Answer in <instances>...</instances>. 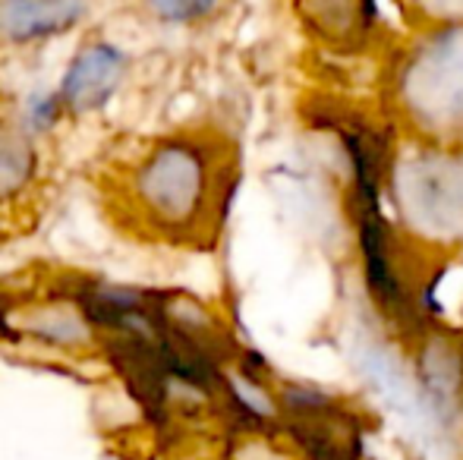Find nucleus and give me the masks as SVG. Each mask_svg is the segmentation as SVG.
<instances>
[{
	"mask_svg": "<svg viewBox=\"0 0 463 460\" xmlns=\"http://www.w3.org/2000/svg\"><path fill=\"white\" fill-rule=\"evenodd\" d=\"M35 146L32 136L16 123L0 120V202L16 196L35 174Z\"/></svg>",
	"mask_w": 463,
	"mask_h": 460,
	"instance_id": "obj_4",
	"label": "nucleus"
},
{
	"mask_svg": "<svg viewBox=\"0 0 463 460\" xmlns=\"http://www.w3.org/2000/svg\"><path fill=\"white\" fill-rule=\"evenodd\" d=\"M129 73V57L110 38H86L70 57L67 70H63L61 82H57V95H61L67 114L86 117L95 114L120 92L123 80Z\"/></svg>",
	"mask_w": 463,
	"mask_h": 460,
	"instance_id": "obj_2",
	"label": "nucleus"
},
{
	"mask_svg": "<svg viewBox=\"0 0 463 460\" xmlns=\"http://www.w3.org/2000/svg\"><path fill=\"white\" fill-rule=\"evenodd\" d=\"M92 13V0H0V44L35 48L76 32Z\"/></svg>",
	"mask_w": 463,
	"mask_h": 460,
	"instance_id": "obj_3",
	"label": "nucleus"
},
{
	"mask_svg": "<svg viewBox=\"0 0 463 460\" xmlns=\"http://www.w3.org/2000/svg\"><path fill=\"white\" fill-rule=\"evenodd\" d=\"M139 6L161 25H199L218 13L221 0H139Z\"/></svg>",
	"mask_w": 463,
	"mask_h": 460,
	"instance_id": "obj_5",
	"label": "nucleus"
},
{
	"mask_svg": "<svg viewBox=\"0 0 463 460\" xmlns=\"http://www.w3.org/2000/svg\"><path fill=\"white\" fill-rule=\"evenodd\" d=\"M117 215L127 230L193 243L218 205V174L202 142L186 136L155 142L146 158L120 177Z\"/></svg>",
	"mask_w": 463,
	"mask_h": 460,
	"instance_id": "obj_1",
	"label": "nucleus"
}]
</instances>
